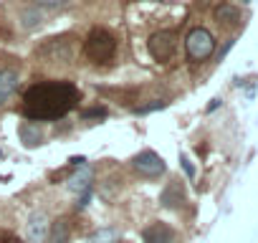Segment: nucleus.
Returning <instances> with one entry per match:
<instances>
[{"mask_svg":"<svg viewBox=\"0 0 258 243\" xmlns=\"http://www.w3.org/2000/svg\"><path fill=\"white\" fill-rule=\"evenodd\" d=\"M69 223L66 220H58V223H53V228H51V233H48V240L51 243H69Z\"/></svg>","mask_w":258,"mask_h":243,"instance_id":"obj_14","label":"nucleus"},{"mask_svg":"<svg viewBox=\"0 0 258 243\" xmlns=\"http://www.w3.org/2000/svg\"><path fill=\"white\" fill-rule=\"evenodd\" d=\"M132 167H135L142 177H160V175L165 172V160H162L157 152L145 150V152H140V155L132 160Z\"/></svg>","mask_w":258,"mask_h":243,"instance_id":"obj_6","label":"nucleus"},{"mask_svg":"<svg viewBox=\"0 0 258 243\" xmlns=\"http://www.w3.org/2000/svg\"><path fill=\"white\" fill-rule=\"evenodd\" d=\"M218 104H220V99H213V104L208 106V111H213V109H218Z\"/></svg>","mask_w":258,"mask_h":243,"instance_id":"obj_22","label":"nucleus"},{"mask_svg":"<svg viewBox=\"0 0 258 243\" xmlns=\"http://www.w3.org/2000/svg\"><path fill=\"white\" fill-rule=\"evenodd\" d=\"M243 3H250V0H243Z\"/></svg>","mask_w":258,"mask_h":243,"instance_id":"obj_23","label":"nucleus"},{"mask_svg":"<svg viewBox=\"0 0 258 243\" xmlns=\"http://www.w3.org/2000/svg\"><path fill=\"white\" fill-rule=\"evenodd\" d=\"M167 101H152V104H145V106H137L135 111L137 114H150V111H157V109H165Z\"/></svg>","mask_w":258,"mask_h":243,"instance_id":"obj_18","label":"nucleus"},{"mask_svg":"<svg viewBox=\"0 0 258 243\" xmlns=\"http://www.w3.org/2000/svg\"><path fill=\"white\" fill-rule=\"evenodd\" d=\"M147 48H150V56L160 64H167L175 51H177V33L175 31H157L150 36L147 41Z\"/></svg>","mask_w":258,"mask_h":243,"instance_id":"obj_4","label":"nucleus"},{"mask_svg":"<svg viewBox=\"0 0 258 243\" xmlns=\"http://www.w3.org/2000/svg\"><path fill=\"white\" fill-rule=\"evenodd\" d=\"M48 215L46 213H41V210H36V213H31V218H28V240L31 243H43L46 238H48Z\"/></svg>","mask_w":258,"mask_h":243,"instance_id":"obj_7","label":"nucleus"},{"mask_svg":"<svg viewBox=\"0 0 258 243\" xmlns=\"http://www.w3.org/2000/svg\"><path fill=\"white\" fill-rule=\"evenodd\" d=\"M81 116H84V119H104V116H106V109H104V106L84 109V111H81Z\"/></svg>","mask_w":258,"mask_h":243,"instance_id":"obj_17","label":"nucleus"},{"mask_svg":"<svg viewBox=\"0 0 258 243\" xmlns=\"http://www.w3.org/2000/svg\"><path fill=\"white\" fill-rule=\"evenodd\" d=\"M66 0H36V6H46V8H56V6H63Z\"/></svg>","mask_w":258,"mask_h":243,"instance_id":"obj_20","label":"nucleus"},{"mask_svg":"<svg viewBox=\"0 0 258 243\" xmlns=\"http://www.w3.org/2000/svg\"><path fill=\"white\" fill-rule=\"evenodd\" d=\"M41 21H43V16H41L38 8H28V11H23V16H21V26H23L26 31H33L36 26H41Z\"/></svg>","mask_w":258,"mask_h":243,"instance_id":"obj_15","label":"nucleus"},{"mask_svg":"<svg viewBox=\"0 0 258 243\" xmlns=\"http://www.w3.org/2000/svg\"><path fill=\"white\" fill-rule=\"evenodd\" d=\"M215 21L220 26H238L240 23V8L233 3H220L215 8Z\"/></svg>","mask_w":258,"mask_h":243,"instance_id":"obj_11","label":"nucleus"},{"mask_svg":"<svg viewBox=\"0 0 258 243\" xmlns=\"http://www.w3.org/2000/svg\"><path fill=\"white\" fill-rule=\"evenodd\" d=\"M69 190L71 193H89L91 190V167L89 165H81L79 172L74 177H69Z\"/></svg>","mask_w":258,"mask_h":243,"instance_id":"obj_12","label":"nucleus"},{"mask_svg":"<svg viewBox=\"0 0 258 243\" xmlns=\"http://www.w3.org/2000/svg\"><path fill=\"white\" fill-rule=\"evenodd\" d=\"M18 89V69L0 66V106H3Z\"/></svg>","mask_w":258,"mask_h":243,"instance_id":"obj_8","label":"nucleus"},{"mask_svg":"<svg viewBox=\"0 0 258 243\" xmlns=\"http://www.w3.org/2000/svg\"><path fill=\"white\" fill-rule=\"evenodd\" d=\"M38 56L51 61V64H69L74 58V43L71 38H48L41 48H38Z\"/></svg>","mask_w":258,"mask_h":243,"instance_id":"obj_5","label":"nucleus"},{"mask_svg":"<svg viewBox=\"0 0 258 243\" xmlns=\"http://www.w3.org/2000/svg\"><path fill=\"white\" fill-rule=\"evenodd\" d=\"M185 48H187V58L190 61H205L215 51V38H213V33L208 28H192L187 33Z\"/></svg>","mask_w":258,"mask_h":243,"instance_id":"obj_3","label":"nucleus"},{"mask_svg":"<svg viewBox=\"0 0 258 243\" xmlns=\"http://www.w3.org/2000/svg\"><path fill=\"white\" fill-rule=\"evenodd\" d=\"M180 162H182V167H185L187 177H195V167H192V162L187 160V155H180Z\"/></svg>","mask_w":258,"mask_h":243,"instance_id":"obj_19","label":"nucleus"},{"mask_svg":"<svg viewBox=\"0 0 258 243\" xmlns=\"http://www.w3.org/2000/svg\"><path fill=\"white\" fill-rule=\"evenodd\" d=\"M86 243H119V233L114 228H101L99 233H94Z\"/></svg>","mask_w":258,"mask_h":243,"instance_id":"obj_16","label":"nucleus"},{"mask_svg":"<svg viewBox=\"0 0 258 243\" xmlns=\"http://www.w3.org/2000/svg\"><path fill=\"white\" fill-rule=\"evenodd\" d=\"M81 94L71 81H43L26 91L23 96V114L36 122H48L66 116L76 104Z\"/></svg>","mask_w":258,"mask_h":243,"instance_id":"obj_1","label":"nucleus"},{"mask_svg":"<svg viewBox=\"0 0 258 243\" xmlns=\"http://www.w3.org/2000/svg\"><path fill=\"white\" fill-rule=\"evenodd\" d=\"M0 157H3V152H0Z\"/></svg>","mask_w":258,"mask_h":243,"instance_id":"obj_24","label":"nucleus"},{"mask_svg":"<svg viewBox=\"0 0 258 243\" xmlns=\"http://www.w3.org/2000/svg\"><path fill=\"white\" fill-rule=\"evenodd\" d=\"M160 203L165 205V208H180L182 203H185V188H182V183H177V180H172L165 190H162V195H160Z\"/></svg>","mask_w":258,"mask_h":243,"instance_id":"obj_10","label":"nucleus"},{"mask_svg":"<svg viewBox=\"0 0 258 243\" xmlns=\"http://www.w3.org/2000/svg\"><path fill=\"white\" fill-rule=\"evenodd\" d=\"M0 243H21V238H16L13 233H0Z\"/></svg>","mask_w":258,"mask_h":243,"instance_id":"obj_21","label":"nucleus"},{"mask_svg":"<svg viewBox=\"0 0 258 243\" xmlns=\"http://www.w3.org/2000/svg\"><path fill=\"white\" fill-rule=\"evenodd\" d=\"M18 135H21V142L26 147H38L43 142V132L38 125H31V122H23V125L18 127Z\"/></svg>","mask_w":258,"mask_h":243,"instance_id":"obj_13","label":"nucleus"},{"mask_svg":"<svg viewBox=\"0 0 258 243\" xmlns=\"http://www.w3.org/2000/svg\"><path fill=\"white\" fill-rule=\"evenodd\" d=\"M142 240L145 243H172L175 240V230L167 223H152L142 230Z\"/></svg>","mask_w":258,"mask_h":243,"instance_id":"obj_9","label":"nucleus"},{"mask_svg":"<svg viewBox=\"0 0 258 243\" xmlns=\"http://www.w3.org/2000/svg\"><path fill=\"white\" fill-rule=\"evenodd\" d=\"M84 53L94 64H106L116 56V38L106 28H94L84 41Z\"/></svg>","mask_w":258,"mask_h":243,"instance_id":"obj_2","label":"nucleus"}]
</instances>
